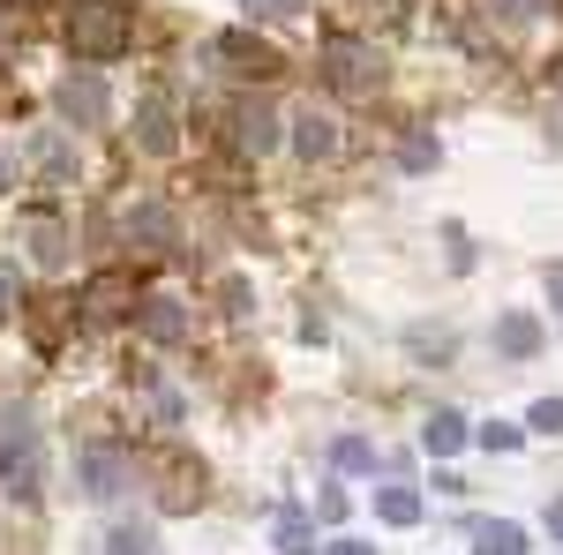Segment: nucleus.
Returning <instances> with one entry per match:
<instances>
[{"label": "nucleus", "mask_w": 563, "mask_h": 555, "mask_svg": "<svg viewBox=\"0 0 563 555\" xmlns=\"http://www.w3.org/2000/svg\"><path fill=\"white\" fill-rule=\"evenodd\" d=\"M308 548H316V541H308V518L286 511V518H278V555H308Z\"/></svg>", "instance_id": "19"}, {"label": "nucleus", "mask_w": 563, "mask_h": 555, "mask_svg": "<svg viewBox=\"0 0 563 555\" xmlns=\"http://www.w3.org/2000/svg\"><path fill=\"white\" fill-rule=\"evenodd\" d=\"M233 143H241L249 158H263V151L278 143V106H271V98H241V106H233Z\"/></svg>", "instance_id": "6"}, {"label": "nucleus", "mask_w": 563, "mask_h": 555, "mask_svg": "<svg viewBox=\"0 0 563 555\" xmlns=\"http://www.w3.org/2000/svg\"><path fill=\"white\" fill-rule=\"evenodd\" d=\"M549 533H556V541H563V496H556V503H549Z\"/></svg>", "instance_id": "31"}, {"label": "nucleus", "mask_w": 563, "mask_h": 555, "mask_svg": "<svg viewBox=\"0 0 563 555\" xmlns=\"http://www.w3.org/2000/svg\"><path fill=\"white\" fill-rule=\"evenodd\" d=\"M481 8H488L496 23H511V31H526V23L541 15V0H481Z\"/></svg>", "instance_id": "20"}, {"label": "nucleus", "mask_w": 563, "mask_h": 555, "mask_svg": "<svg viewBox=\"0 0 563 555\" xmlns=\"http://www.w3.org/2000/svg\"><path fill=\"white\" fill-rule=\"evenodd\" d=\"M481 443H488V451H519V428H504V421H488V428H481Z\"/></svg>", "instance_id": "27"}, {"label": "nucleus", "mask_w": 563, "mask_h": 555, "mask_svg": "<svg viewBox=\"0 0 563 555\" xmlns=\"http://www.w3.org/2000/svg\"><path fill=\"white\" fill-rule=\"evenodd\" d=\"M474 555H526V533L511 525V518H488L474 533Z\"/></svg>", "instance_id": "15"}, {"label": "nucleus", "mask_w": 563, "mask_h": 555, "mask_svg": "<svg viewBox=\"0 0 563 555\" xmlns=\"http://www.w3.org/2000/svg\"><path fill=\"white\" fill-rule=\"evenodd\" d=\"M60 121H106V84L98 76H60Z\"/></svg>", "instance_id": "9"}, {"label": "nucleus", "mask_w": 563, "mask_h": 555, "mask_svg": "<svg viewBox=\"0 0 563 555\" xmlns=\"http://www.w3.org/2000/svg\"><path fill=\"white\" fill-rule=\"evenodd\" d=\"M166 503H174V511H196V503H203V473L180 466V473H174V488H166Z\"/></svg>", "instance_id": "18"}, {"label": "nucleus", "mask_w": 563, "mask_h": 555, "mask_svg": "<svg viewBox=\"0 0 563 555\" xmlns=\"http://www.w3.org/2000/svg\"><path fill=\"white\" fill-rule=\"evenodd\" d=\"M106 555H151V533H143V525H121V533L106 541Z\"/></svg>", "instance_id": "24"}, {"label": "nucleus", "mask_w": 563, "mask_h": 555, "mask_svg": "<svg viewBox=\"0 0 563 555\" xmlns=\"http://www.w3.org/2000/svg\"><path fill=\"white\" fill-rule=\"evenodd\" d=\"M135 331H143L151 345H180V338H188V300L151 293L143 308H135Z\"/></svg>", "instance_id": "5"}, {"label": "nucleus", "mask_w": 563, "mask_h": 555, "mask_svg": "<svg viewBox=\"0 0 563 555\" xmlns=\"http://www.w3.org/2000/svg\"><path fill=\"white\" fill-rule=\"evenodd\" d=\"M466 435H474V428L459 421V413H429V428H421V451H429V458H459V451H466Z\"/></svg>", "instance_id": "12"}, {"label": "nucleus", "mask_w": 563, "mask_h": 555, "mask_svg": "<svg viewBox=\"0 0 563 555\" xmlns=\"http://www.w3.org/2000/svg\"><path fill=\"white\" fill-rule=\"evenodd\" d=\"M45 480V443H38V421L31 413H8L0 428V488L15 496V503H31Z\"/></svg>", "instance_id": "2"}, {"label": "nucleus", "mask_w": 563, "mask_h": 555, "mask_svg": "<svg viewBox=\"0 0 563 555\" xmlns=\"http://www.w3.org/2000/svg\"><path fill=\"white\" fill-rule=\"evenodd\" d=\"M84 488L98 496V503H113V496L129 488V458H121V451H90L84 458Z\"/></svg>", "instance_id": "10"}, {"label": "nucleus", "mask_w": 563, "mask_h": 555, "mask_svg": "<svg viewBox=\"0 0 563 555\" xmlns=\"http://www.w3.org/2000/svg\"><path fill=\"white\" fill-rule=\"evenodd\" d=\"M113 308H121V278H98L90 286V315H113Z\"/></svg>", "instance_id": "25"}, {"label": "nucleus", "mask_w": 563, "mask_h": 555, "mask_svg": "<svg viewBox=\"0 0 563 555\" xmlns=\"http://www.w3.org/2000/svg\"><path fill=\"white\" fill-rule=\"evenodd\" d=\"M331 555H376V548H361V541H331Z\"/></svg>", "instance_id": "32"}, {"label": "nucleus", "mask_w": 563, "mask_h": 555, "mask_svg": "<svg viewBox=\"0 0 563 555\" xmlns=\"http://www.w3.org/2000/svg\"><path fill=\"white\" fill-rule=\"evenodd\" d=\"M549 121H556V129H549V143L563 151V98H556V113H549Z\"/></svg>", "instance_id": "33"}, {"label": "nucleus", "mask_w": 563, "mask_h": 555, "mask_svg": "<svg viewBox=\"0 0 563 555\" xmlns=\"http://www.w3.org/2000/svg\"><path fill=\"white\" fill-rule=\"evenodd\" d=\"M376 518H384V525H413V518H421V488H384V496H376Z\"/></svg>", "instance_id": "17"}, {"label": "nucleus", "mask_w": 563, "mask_h": 555, "mask_svg": "<svg viewBox=\"0 0 563 555\" xmlns=\"http://www.w3.org/2000/svg\"><path fill=\"white\" fill-rule=\"evenodd\" d=\"M135 143H143V151H151V158H174V151H180L174 106H166V98H158V90H151V98H143V106H135Z\"/></svg>", "instance_id": "7"}, {"label": "nucleus", "mask_w": 563, "mask_h": 555, "mask_svg": "<svg viewBox=\"0 0 563 555\" xmlns=\"http://www.w3.org/2000/svg\"><path fill=\"white\" fill-rule=\"evenodd\" d=\"M31 263H38V270H60V263H68V225H60V218H38V225H31Z\"/></svg>", "instance_id": "14"}, {"label": "nucleus", "mask_w": 563, "mask_h": 555, "mask_svg": "<svg viewBox=\"0 0 563 555\" xmlns=\"http://www.w3.org/2000/svg\"><path fill=\"white\" fill-rule=\"evenodd\" d=\"M8 308H15V278L0 270V315H8Z\"/></svg>", "instance_id": "30"}, {"label": "nucleus", "mask_w": 563, "mask_h": 555, "mask_svg": "<svg viewBox=\"0 0 563 555\" xmlns=\"http://www.w3.org/2000/svg\"><path fill=\"white\" fill-rule=\"evenodd\" d=\"M488 338H496L504 360H533V353H541V323H533L526 308H511V315H496V331H488Z\"/></svg>", "instance_id": "8"}, {"label": "nucleus", "mask_w": 563, "mask_h": 555, "mask_svg": "<svg viewBox=\"0 0 563 555\" xmlns=\"http://www.w3.org/2000/svg\"><path fill=\"white\" fill-rule=\"evenodd\" d=\"M31 158H38V173H45V180H68V173H76V151H68V143H60L53 129H45L38 143H31Z\"/></svg>", "instance_id": "16"}, {"label": "nucleus", "mask_w": 563, "mask_h": 555, "mask_svg": "<svg viewBox=\"0 0 563 555\" xmlns=\"http://www.w3.org/2000/svg\"><path fill=\"white\" fill-rule=\"evenodd\" d=\"M8 8H38V0H8Z\"/></svg>", "instance_id": "34"}, {"label": "nucleus", "mask_w": 563, "mask_h": 555, "mask_svg": "<svg viewBox=\"0 0 563 555\" xmlns=\"http://www.w3.org/2000/svg\"><path fill=\"white\" fill-rule=\"evenodd\" d=\"M541 293H549V300L563 308V263H549V270H541Z\"/></svg>", "instance_id": "28"}, {"label": "nucleus", "mask_w": 563, "mask_h": 555, "mask_svg": "<svg viewBox=\"0 0 563 555\" xmlns=\"http://www.w3.org/2000/svg\"><path fill=\"white\" fill-rule=\"evenodd\" d=\"M294 8H301V0H249V15H256V23H286Z\"/></svg>", "instance_id": "26"}, {"label": "nucleus", "mask_w": 563, "mask_h": 555, "mask_svg": "<svg viewBox=\"0 0 563 555\" xmlns=\"http://www.w3.org/2000/svg\"><path fill=\"white\" fill-rule=\"evenodd\" d=\"M331 143H339L331 113H294V151L301 158H331Z\"/></svg>", "instance_id": "13"}, {"label": "nucleus", "mask_w": 563, "mask_h": 555, "mask_svg": "<svg viewBox=\"0 0 563 555\" xmlns=\"http://www.w3.org/2000/svg\"><path fill=\"white\" fill-rule=\"evenodd\" d=\"M174 211H166V203H135L129 211V241H143V248H174Z\"/></svg>", "instance_id": "11"}, {"label": "nucleus", "mask_w": 563, "mask_h": 555, "mask_svg": "<svg viewBox=\"0 0 563 555\" xmlns=\"http://www.w3.org/2000/svg\"><path fill=\"white\" fill-rule=\"evenodd\" d=\"M398 158H406V173L435 166V135H406V143H398Z\"/></svg>", "instance_id": "22"}, {"label": "nucleus", "mask_w": 563, "mask_h": 555, "mask_svg": "<svg viewBox=\"0 0 563 555\" xmlns=\"http://www.w3.org/2000/svg\"><path fill=\"white\" fill-rule=\"evenodd\" d=\"M339 466H346V473L376 466V451H368V435H339Z\"/></svg>", "instance_id": "23"}, {"label": "nucleus", "mask_w": 563, "mask_h": 555, "mask_svg": "<svg viewBox=\"0 0 563 555\" xmlns=\"http://www.w3.org/2000/svg\"><path fill=\"white\" fill-rule=\"evenodd\" d=\"M0 188H15V151L0 143Z\"/></svg>", "instance_id": "29"}, {"label": "nucleus", "mask_w": 563, "mask_h": 555, "mask_svg": "<svg viewBox=\"0 0 563 555\" xmlns=\"http://www.w3.org/2000/svg\"><path fill=\"white\" fill-rule=\"evenodd\" d=\"M68 53L76 60H121L129 53V8L121 0H68Z\"/></svg>", "instance_id": "1"}, {"label": "nucleus", "mask_w": 563, "mask_h": 555, "mask_svg": "<svg viewBox=\"0 0 563 555\" xmlns=\"http://www.w3.org/2000/svg\"><path fill=\"white\" fill-rule=\"evenodd\" d=\"M384 53L376 45H361V38H331L323 45V84L339 90V98H376L384 90Z\"/></svg>", "instance_id": "3"}, {"label": "nucleus", "mask_w": 563, "mask_h": 555, "mask_svg": "<svg viewBox=\"0 0 563 555\" xmlns=\"http://www.w3.org/2000/svg\"><path fill=\"white\" fill-rule=\"evenodd\" d=\"M526 428H533V435H556V428H563V398H533Z\"/></svg>", "instance_id": "21"}, {"label": "nucleus", "mask_w": 563, "mask_h": 555, "mask_svg": "<svg viewBox=\"0 0 563 555\" xmlns=\"http://www.w3.org/2000/svg\"><path fill=\"white\" fill-rule=\"evenodd\" d=\"M211 60L225 68V76H271V68H278V53H271V45H256L249 31H218V38H211Z\"/></svg>", "instance_id": "4"}]
</instances>
